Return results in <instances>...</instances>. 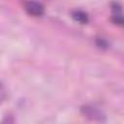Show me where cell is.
I'll use <instances>...</instances> for the list:
<instances>
[{
  "label": "cell",
  "instance_id": "obj_4",
  "mask_svg": "<svg viewBox=\"0 0 124 124\" xmlns=\"http://www.w3.org/2000/svg\"><path fill=\"white\" fill-rule=\"evenodd\" d=\"M72 16L76 21H78V22H79L81 24H85V23L88 22V16L83 11L75 10V11L72 12Z\"/></svg>",
  "mask_w": 124,
  "mask_h": 124
},
{
  "label": "cell",
  "instance_id": "obj_5",
  "mask_svg": "<svg viewBox=\"0 0 124 124\" xmlns=\"http://www.w3.org/2000/svg\"><path fill=\"white\" fill-rule=\"evenodd\" d=\"M7 94H8V92H7L4 84L0 81V103L5 101V99L7 98Z\"/></svg>",
  "mask_w": 124,
  "mask_h": 124
},
{
  "label": "cell",
  "instance_id": "obj_2",
  "mask_svg": "<svg viewBox=\"0 0 124 124\" xmlns=\"http://www.w3.org/2000/svg\"><path fill=\"white\" fill-rule=\"evenodd\" d=\"M81 111L86 117H88L92 120L102 121L105 118V115L103 114V112L93 106H84L81 108Z\"/></svg>",
  "mask_w": 124,
  "mask_h": 124
},
{
  "label": "cell",
  "instance_id": "obj_1",
  "mask_svg": "<svg viewBox=\"0 0 124 124\" xmlns=\"http://www.w3.org/2000/svg\"><path fill=\"white\" fill-rule=\"evenodd\" d=\"M24 10L26 13L32 16H41L44 14L45 8L42 3L36 1H26L23 2Z\"/></svg>",
  "mask_w": 124,
  "mask_h": 124
},
{
  "label": "cell",
  "instance_id": "obj_6",
  "mask_svg": "<svg viewBox=\"0 0 124 124\" xmlns=\"http://www.w3.org/2000/svg\"><path fill=\"white\" fill-rule=\"evenodd\" d=\"M1 124H15V119H14L13 115H11V114H7V115L3 118Z\"/></svg>",
  "mask_w": 124,
  "mask_h": 124
},
{
  "label": "cell",
  "instance_id": "obj_3",
  "mask_svg": "<svg viewBox=\"0 0 124 124\" xmlns=\"http://www.w3.org/2000/svg\"><path fill=\"white\" fill-rule=\"evenodd\" d=\"M111 17L114 23L122 25L123 24V17H122V10L118 3H112L111 6Z\"/></svg>",
  "mask_w": 124,
  "mask_h": 124
}]
</instances>
